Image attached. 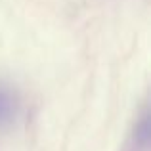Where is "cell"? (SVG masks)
I'll return each mask as SVG.
<instances>
[{
    "label": "cell",
    "mask_w": 151,
    "mask_h": 151,
    "mask_svg": "<svg viewBox=\"0 0 151 151\" xmlns=\"http://www.w3.org/2000/svg\"><path fill=\"white\" fill-rule=\"evenodd\" d=\"M15 111H17V101L12 90L6 86H0V126H6L14 121Z\"/></svg>",
    "instance_id": "obj_1"
}]
</instances>
